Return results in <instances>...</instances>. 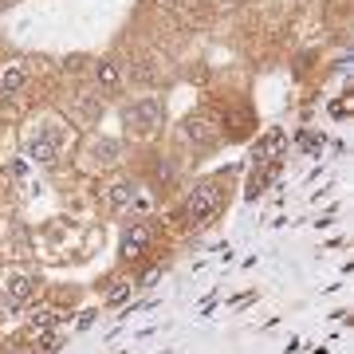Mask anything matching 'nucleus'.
<instances>
[{
    "label": "nucleus",
    "mask_w": 354,
    "mask_h": 354,
    "mask_svg": "<svg viewBox=\"0 0 354 354\" xmlns=\"http://www.w3.org/2000/svg\"><path fill=\"white\" fill-rule=\"evenodd\" d=\"M216 209H221V185H216V181H201V185L189 193V201H185V221H189L193 228H201L216 216Z\"/></svg>",
    "instance_id": "f257e3e1"
},
{
    "label": "nucleus",
    "mask_w": 354,
    "mask_h": 354,
    "mask_svg": "<svg viewBox=\"0 0 354 354\" xmlns=\"http://www.w3.org/2000/svg\"><path fill=\"white\" fill-rule=\"evenodd\" d=\"M32 283H36V279L28 276L24 268H4V272H0V304L8 307V311L24 307L28 295H32Z\"/></svg>",
    "instance_id": "f03ea898"
},
{
    "label": "nucleus",
    "mask_w": 354,
    "mask_h": 354,
    "mask_svg": "<svg viewBox=\"0 0 354 354\" xmlns=\"http://www.w3.org/2000/svg\"><path fill=\"white\" fill-rule=\"evenodd\" d=\"M122 118H127V127H134V134H150L153 127H158V118H162V99H138L130 102L127 111H122Z\"/></svg>",
    "instance_id": "7ed1b4c3"
},
{
    "label": "nucleus",
    "mask_w": 354,
    "mask_h": 354,
    "mask_svg": "<svg viewBox=\"0 0 354 354\" xmlns=\"http://www.w3.org/2000/svg\"><path fill=\"white\" fill-rule=\"evenodd\" d=\"M28 158L39 165H51L55 158H59V134L51 127H36L32 134H28Z\"/></svg>",
    "instance_id": "20e7f679"
},
{
    "label": "nucleus",
    "mask_w": 354,
    "mask_h": 354,
    "mask_svg": "<svg viewBox=\"0 0 354 354\" xmlns=\"http://www.w3.org/2000/svg\"><path fill=\"white\" fill-rule=\"evenodd\" d=\"M150 241H153V225H130L127 228V236H122V260H138L146 248H150Z\"/></svg>",
    "instance_id": "39448f33"
},
{
    "label": "nucleus",
    "mask_w": 354,
    "mask_h": 354,
    "mask_svg": "<svg viewBox=\"0 0 354 354\" xmlns=\"http://www.w3.org/2000/svg\"><path fill=\"white\" fill-rule=\"evenodd\" d=\"M28 83V67L16 59V64H4V71H0V95H16V91Z\"/></svg>",
    "instance_id": "423d86ee"
},
{
    "label": "nucleus",
    "mask_w": 354,
    "mask_h": 354,
    "mask_svg": "<svg viewBox=\"0 0 354 354\" xmlns=\"http://www.w3.org/2000/svg\"><path fill=\"white\" fill-rule=\"evenodd\" d=\"M91 158L99 165H114L118 162V142H95V146H91Z\"/></svg>",
    "instance_id": "0eeeda50"
},
{
    "label": "nucleus",
    "mask_w": 354,
    "mask_h": 354,
    "mask_svg": "<svg viewBox=\"0 0 354 354\" xmlns=\"http://www.w3.org/2000/svg\"><path fill=\"white\" fill-rule=\"evenodd\" d=\"M134 197H138V189H134L130 181H118V185L111 189V209H127Z\"/></svg>",
    "instance_id": "6e6552de"
},
{
    "label": "nucleus",
    "mask_w": 354,
    "mask_h": 354,
    "mask_svg": "<svg viewBox=\"0 0 354 354\" xmlns=\"http://www.w3.org/2000/svg\"><path fill=\"white\" fill-rule=\"evenodd\" d=\"M28 323H32V330H51L55 323H59V315L44 307V311H32V319H28Z\"/></svg>",
    "instance_id": "1a4fd4ad"
},
{
    "label": "nucleus",
    "mask_w": 354,
    "mask_h": 354,
    "mask_svg": "<svg viewBox=\"0 0 354 354\" xmlns=\"http://www.w3.org/2000/svg\"><path fill=\"white\" fill-rule=\"evenodd\" d=\"M185 134H189V138H197V142H209V138H213V130H209V122H201V118H197V122L189 118V127H185Z\"/></svg>",
    "instance_id": "9d476101"
},
{
    "label": "nucleus",
    "mask_w": 354,
    "mask_h": 354,
    "mask_svg": "<svg viewBox=\"0 0 354 354\" xmlns=\"http://www.w3.org/2000/svg\"><path fill=\"white\" fill-rule=\"evenodd\" d=\"M99 79L106 83V87H114V83H118V71H114V64H99Z\"/></svg>",
    "instance_id": "9b49d317"
}]
</instances>
